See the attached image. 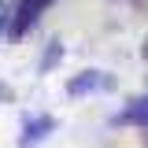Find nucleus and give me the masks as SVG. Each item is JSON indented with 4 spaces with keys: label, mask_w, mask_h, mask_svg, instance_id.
Wrapping results in <instances>:
<instances>
[{
    "label": "nucleus",
    "mask_w": 148,
    "mask_h": 148,
    "mask_svg": "<svg viewBox=\"0 0 148 148\" xmlns=\"http://www.w3.org/2000/svg\"><path fill=\"white\" fill-rule=\"evenodd\" d=\"M48 8V0H18V11H15V22H11V37H22L30 26H34L41 11Z\"/></svg>",
    "instance_id": "nucleus-1"
},
{
    "label": "nucleus",
    "mask_w": 148,
    "mask_h": 148,
    "mask_svg": "<svg viewBox=\"0 0 148 148\" xmlns=\"http://www.w3.org/2000/svg\"><path fill=\"white\" fill-rule=\"evenodd\" d=\"M52 130V119H37L34 126H26V137H22V145H37L45 133Z\"/></svg>",
    "instance_id": "nucleus-2"
},
{
    "label": "nucleus",
    "mask_w": 148,
    "mask_h": 148,
    "mask_svg": "<svg viewBox=\"0 0 148 148\" xmlns=\"http://www.w3.org/2000/svg\"><path fill=\"white\" fill-rule=\"evenodd\" d=\"M122 122H145L148 126V100H137V104L122 115Z\"/></svg>",
    "instance_id": "nucleus-3"
},
{
    "label": "nucleus",
    "mask_w": 148,
    "mask_h": 148,
    "mask_svg": "<svg viewBox=\"0 0 148 148\" xmlns=\"http://www.w3.org/2000/svg\"><path fill=\"white\" fill-rule=\"evenodd\" d=\"M96 85H100V78H96V71H89L85 78H78V82H71L67 89H71L74 96H78V92H85V89H96Z\"/></svg>",
    "instance_id": "nucleus-4"
}]
</instances>
